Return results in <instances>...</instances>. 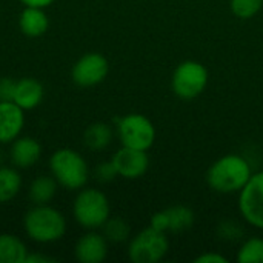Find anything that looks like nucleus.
I'll return each instance as SVG.
<instances>
[{
  "label": "nucleus",
  "instance_id": "nucleus-7",
  "mask_svg": "<svg viewBox=\"0 0 263 263\" xmlns=\"http://www.w3.org/2000/svg\"><path fill=\"white\" fill-rule=\"evenodd\" d=\"M117 134L123 146L148 151L156 142L154 123L143 114H126L117 120Z\"/></svg>",
  "mask_w": 263,
  "mask_h": 263
},
{
  "label": "nucleus",
  "instance_id": "nucleus-12",
  "mask_svg": "<svg viewBox=\"0 0 263 263\" xmlns=\"http://www.w3.org/2000/svg\"><path fill=\"white\" fill-rule=\"evenodd\" d=\"M108 243L103 234L89 230V233L82 236L76 243V259L82 263H102L108 256Z\"/></svg>",
  "mask_w": 263,
  "mask_h": 263
},
{
  "label": "nucleus",
  "instance_id": "nucleus-6",
  "mask_svg": "<svg viewBox=\"0 0 263 263\" xmlns=\"http://www.w3.org/2000/svg\"><path fill=\"white\" fill-rule=\"evenodd\" d=\"M170 250V242L165 233L151 227L136 234L128 245V257L134 263L160 262Z\"/></svg>",
  "mask_w": 263,
  "mask_h": 263
},
{
  "label": "nucleus",
  "instance_id": "nucleus-20",
  "mask_svg": "<svg viewBox=\"0 0 263 263\" xmlns=\"http://www.w3.org/2000/svg\"><path fill=\"white\" fill-rule=\"evenodd\" d=\"M22 188L20 174L9 166H0V203L11 202Z\"/></svg>",
  "mask_w": 263,
  "mask_h": 263
},
{
  "label": "nucleus",
  "instance_id": "nucleus-27",
  "mask_svg": "<svg viewBox=\"0 0 263 263\" xmlns=\"http://www.w3.org/2000/svg\"><path fill=\"white\" fill-rule=\"evenodd\" d=\"M194 263H228V259L219 253L206 251L194 259Z\"/></svg>",
  "mask_w": 263,
  "mask_h": 263
},
{
  "label": "nucleus",
  "instance_id": "nucleus-19",
  "mask_svg": "<svg viewBox=\"0 0 263 263\" xmlns=\"http://www.w3.org/2000/svg\"><path fill=\"white\" fill-rule=\"evenodd\" d=\"M57 191V180L54 177L40 176L32 180L29 186V199L34 205H46L52 200Z\"/></svg>",
  "mask_w": 263,
  "mask_h": 263
},
{
  "label": "nucleus",
  "instance_id": "nucleus-11",
  "mask_svg": "<svg viewBox=\"0 0 263 263\" xmlns=\"http://www.w3.org/2000/svg\"><path fill=\"white\" fill-rule=\"evenodd\" d=\"M111 162L117 171V176L128 180L140 179L149 168V157L146 151L123 146V145L112 156Z\"/></svg>",
  "mask_w": 263,
  "mask_h": 263
},
{
  "label": "nucleus",
  "instance_id": "nucleus-22",
  "mask_svg": "<svg viewBox=\"0 0 263 263\" xmlns=\"http://www.w3.org/2000/svg\"><path fill=\"white\" fill-rule=\"evenodd\" d=\"M237 262L240 263H263V239L262 237H250L247 239L239 251Z\"/></svg>",
  "mask_w": 263,
  "mask_h": 263
},
{
  "label": "nucleus",
  "instance_id": "nucleus-2",
  "mask_svg": "<svg viewBox=\"0 0 263 263\" xmlns=\"http://www.w3.org/2000/svg\"><path fill=\"white\" fill-rule=\"evenodd\" d=\"M28 237L37 243H54L65 236L66 220L63 214L46 205H34L23 219Z\"/></svg>",
  "mask_w": 263,
  "mask_h": 263
},
{
  "label": "nucleus",
  "instance_id": "nucleus-24",
  "mask_svg": "<svg viewBox=\"0 0 263 263\" xmlns=\"http://www.w3.org/2000/svg\"><path fill=\"white\" fill-rule=\"evenodd\" d=\"M117 176V171L112 165V162H102L99 163V166L96 168V177L99 182H103V183H108L111 180H114Z\"/></svg>",
  "mask_w": 263,
  "mask_h": 263
},
{
  "label": "nucleus",
  "instance_id": "nucleus-29",
  "mask_svg": "<svg viewBox=\"0 0 263 263\" xmlns=\"http://www.w3.org/2000/svg\"><path fill=\"white\" fill-rule=\"evenodd\" d=\"M25 6H34V8H46L49 5H52L55 0H20Z\"/></svg>",
  "mask_w": 263,
  "mask_h": 263
},
{
  "label": "nucleus",
  "instance_id": "nucleus-5",
  "mask_svg": "<svg viewBox=\"0 0 263 263\" xmlns=\"http://www.w3.org/2000/svg\"><path fill=\"white\" fill-rule=\"evenodd\" d=\"M208 69L197 60H185L177 65L171 77L173 92L182 100L199 97L208 85Z\"/></svg>",
  "mask_w": 263,
  "mask_h": 263
},
{
  "label": "nucleus",
  "instance_id": "nucleus-8",
  "mask_svg": "<svg viewBox=\"0 0 263 263\" xmlns=\"http://www.w3.org/2000/svg\"><path fill=\"white\" fill-rule=\"evenodd\" d=\"M239 211L251 227L263 231V171L253 174L239 193Z\"/></svg>",
  "mask_w": 263,
  "mask_h": 263
},
{
  "label": "nucleus",
  "instance_id": "nucleus-21",
  "mask_svg": "<svg viewBox=\"0 0 263 263\" xmlns=\"http://www.w3.org/2000/svg\"><path fill=\"white\" fill-rule=\"evenodd\" d=\"M102 230H103L102 234L109 243H123L129 239V233H131L129 223L122 217H109L103 223Z\"/></svg>",
  "mask_w": 263,
  "mask_h": 263
},
{
  "label": "nucleus",
  "instance_id": "nucleus-23",
  "mask_svg": "<svg viewBox=\"0 0 263 263\" xmlns=\"http://www.w3.org/2000/svg\"><path fill=\"white\" fill-rule=\"evenodd\" d=\"M230 8L237 18L248 20L260 12L263 0H230Z\"/></svg>",
  "mask_w": 263,
  "mask_h": 263
},
{
  "label": "nucleus",
  "instance_id": "nucleus-9",
  "mask_svg": "<svg viewBox=\"0 0 263 263\" xmlns=\"http://www.w3.org/2000/svg\"><path fill=\"white\" fill-rule=\"evenodd\" d=\"M109 72V63L100 52H88L82 55L72 66L71 77L76 85L89 88L102 83Z\"/></svg>",
  "mask_w": 263,
  "mask_h": 263
},
{
  "label": "nucleus",
  "instance_id": "nucleus-26",
  "mask_svg": "<svg viewBox=\"0 0 263 263\" xmlns=\"http://www.w3.org/2000/svg\"><path fill=\"white\" fill-rule=\"evenodd\" d=\"M219 231H220V237L223 240H234L239 236L237 234H233V231H240V225H237L236 222L228 220V222H223L220 225V230Z\"/></svg>",
  "mask_w": 263,
  "mask_h": 263
},
{
  "label": "nucleus",
  "instance_id": "nucleus-16",
  "mask_svg": "<svg viewBox=\"0 0 263 263\" xmlns=\"http://www.w3.org/2000/svg\"><path fill=\"white\" fill-rule=\"evenodd\" d=\"M18 28L28 37H40L49 28V18L43 8L25 6L18 15Z\"/></svg>",
  "mask_w": 263,
  "mask_h": 263
},
{
  "label": "nucleus",
  "instance_id": "nucleus-17",
  "mask_svg": "<svg viewBox=\"0 0 263 263\" xmlns=\"http://www.w3.org/2000/svg\"><path fill=\"white\" fill-rule=\"evenodd\" d=\"M26 245L14 234H0V263H25Z\"/></svg>",
  "mask_w": 263,
  "mask_h": 263
},
{
  "label": "nucleus",
  "instance_id": "nucleus-28",
  "mask_svg": "<svg viewBox=\"0 0 263 263\" xmlns=\"http://www.w3.org/2000/svg\"><path fill=\"white\" fill-rule=\"evenodd\" d=\"M55 262L54 259L48 257V256H43V254H28L25 263H51Z\"/></svg>",
  "mask_w": 263,
  "mask_h": 263
},
{
  "label": "nucleus",
  "instance_id": "nucleus-1",
  "mask_svg": "<svg viewBox=\"0 0 263 263\" xmlns=\"http://www.w3.org/2000/svg\"><path fill=\"white\" fill-rule=\"evenodd\" d=\"M251 176V165L243 156L227 154L208 168L206 183L214 193L234 194L243 190Z\"/></svg>",
  "mask_w": 263,
  "mask_h": 263
},
{
  "label": "nucleus",
  "instance_id": "nucleus-4",
  "mask_svg": "<svg viewBox=\"0 0 263 263\" xmlns=\"http://www.w3.org/2000/svg\"><path fill=\"white\" fill-rule=\"evenodd\" d=\"M72 213L74 219L82 228L99 230L109 219L111 206L108 197L102 191L96 188H86L77 194L72 205Z\"/></svg>",
  "mask_w": 263,
  "mask_h": 263
},
{
  "label": "nucleus",
  "instance_id": "nucleus-15",
  "mask_svg": "<svg viewBox=\"0 0 263 263\" xmlns=\"http://www.w3.org/2000/svg\"><path fill=\"white\" fill-rule=\"evenodd\" d=\"M43 99V86L32 77H23L15 82L12 102L17 103L23 111L34 109Z\"/></svg>",
  "mask_w": 263,
  "mask_h": 263
},
{
  "label": "nucleus",
  "instance_id": "nucleus-18",
  "mask_svg": "<svg viewBox=\"0 0 263 263\" xmlns=\"http://www.w3.org/2000/svg\"><path fill=\"white\" fill-rule=\"evenodd\" d=\"M112 140V129L108 123L97 122L89 125L83 133V143L92 151H102L109 146Z\"/></svg>",
  "mask_w": 263,
  "mask_h": 263
},
{
  "label": "nucleus",
  "instance_id": "nucleus-25",
  "mask_svg": "<svg viewBox=\"0 0 263 263\" xmlns=\"http://www.w3.org/2000/svg\"><path fill=\"white\" fill-rule=\"evenodd\" d=\"M14 89H15V80L9 77L0 79V100L2 102H12Z\"/></svg>",
  "mask_w": 263,
  "mask_h": 263
},
{
  "label": "nucleus",
  "instance_id": "nucleus-13",
  "mask_svg": "<svg viewBox=\"0 0 263 263\" xmlns=\"http://www.w3.org/2000/svg\"><path fill=\"white\" fill-rule=\"evenodd\" d=\"M25 125L23 109L14 102L0 100V143L14 142Z\"/></svg>",
  "mask_w": 263,
  "mask_h": 263
},
{
  "label": "nucleus",
  "instance_id": "nucleus-14",
  "mask_svg": "<svg viewBox=\"0 0 263 263\" xmlns=\"http://www.w3.org/2000/svg\"><path fill=\"white\" fill-rule=\"evenodd\" d=\"M42 156L40 143L32 137H17L11 146V160L17 168L28 170L39 162Z\"/></svg>",
  "mask_w": 263,
  "mask_h": 263
},
{
  "label": "nucleus",
  "instance_id": "nucleus-3",
  "mask_svg": "<svg viewBox=\"0 0 263 263\" xmlns=\"http://www.w3.org/2000/svg\"><path fill=\"white\" fill-rule=\"evenodd\" d=\"M52 177L66 190H80L89 177V168L82 154L71 148L57 149L49 159Z\"/></svg>",
  "mask_w": 263,
  "mask_h": 263
},
{
  "label": "nucleus",
  "instance_id": "nucleus-10",
  "mask_svg": "<svg viewBox=\"0 0 263 263\" xmlns=\"http://www.w3.org/2000/svg\"><path fill=\"white\" fill-rule=\"evenodd\" d=\"M196 214L185 205H176L153 214L149 227L160 233H185L193 228Z\"/></svg>",
  "mask_w": 263,
  "mask_h": 263
}]
</instances>
